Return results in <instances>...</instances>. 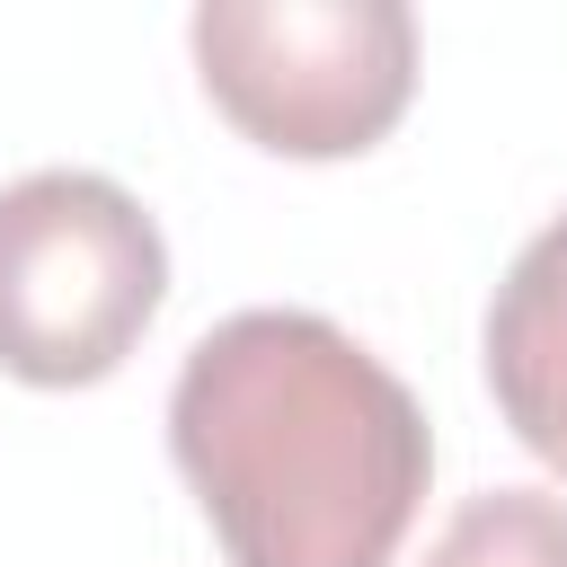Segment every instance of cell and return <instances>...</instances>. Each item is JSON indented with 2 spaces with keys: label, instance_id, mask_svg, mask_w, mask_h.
<instances>
[{
  "label": "cell",
  "instance_id": "cell-5",
  "mask_svg": "<svg viewBox=\"0 0 567 567\" xmlns=\"http://www.w3.org/2000/svg\"><path fill=\"white\" fill-rule=\"evenodd\" d=\"M425 567H567V496L549 487H487L470 496Z\"/></svg>",
  "mask_w": 567,
  "mask_h": 567
},
{
  "label": "cell",
  "instance_id": "cell-3",
  "mask_svg": "<svg viewBox=\"0 0 567 567\" xmlns=\"http://www.w3.org/2000/svg\"><path fill=\"white\" fill-rule=\"evenodd\" d=\"M204 97L275 159H354L416 97L399 0H204L186 18Z\"/></svg>",
  "mask_w": 567,
  "mask_h": 567
},
{
  "label": "cell",
  "instance_id": "cell-4",
  "mask_svg": "<svg viewBox=\"0 0 567 567\" xmlns=\"http://www.w3.org/2000/svg\"><path fill=\"white\" fill-rule=\"evenodd\" d=\"M478 363L514 443L567 478V213H549L505 266L478 328Z\"/></svg>",
  "mask_w": 567,
  "mask_h": 567
},
{
  "label": "cell",
  "instance_id": "cell-1",
  "mask_svg": "<svg viewBox=\"0 0 567 567\" xmlns=\"http://www.w3.org/2000/svg\"><path fill=\"white\" fill-rule=\"evenodd\" d=\"M168 452L230 567H390L434 425L416 390L319 310H230L168 390Z\"/></svg>",
  "mask_w": 567,
  "mask_h": 567
},
{
  "label": "cell",
  "instance_id": "cell-2",
  "mask_svg": "<svg viewBox=\"0 0 567 567\" xmlns=\"http://www.w3.org/2000/svg\"><path fill=\"white\" fill-rule=\"evenodd\" d=\"M168 292L159 221L97 168L0 186V372L27 390L106 381Z\"/></svg>",
  "mask_w": 567,
  "mask_h": 567
}]
</instances>
